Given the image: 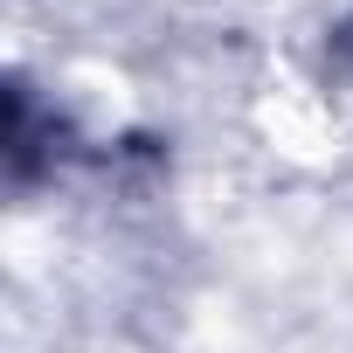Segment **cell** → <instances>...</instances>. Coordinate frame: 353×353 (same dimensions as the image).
I'll return each instance as SVG.
<instances>
[{
	"label": "cell",
	"instance_id": "cell-1",
	"mask_svg": "<svg viewBox=\"0 0 353 353\" xmlns=\"http://www.w3.org/2000/svg\"><path fill=\"white\" fill-rule=\"evenodd\" d=\"M325 70H332V77H339V83L353 90V14L325 28Z\"/></svg>",
	"mask_w": 353,
	"mask_h": 353
}]
</instances>
